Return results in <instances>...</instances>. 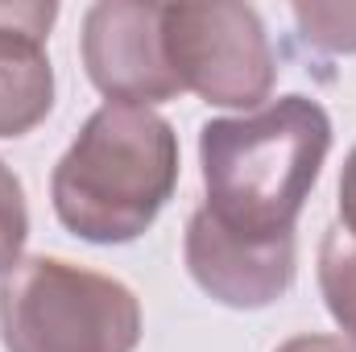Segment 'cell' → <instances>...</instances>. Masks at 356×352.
I'll list each match as a JSON object with an SVG mask.
<instances>
[{"label":"cell","instance_id":"3957f363","mask_svg":"<svg viewBox=\"0 0 356 352\" xmlns=\"http://www.w3.org/2000/svg\"><path fill=\"white\" fill-rule=\"evenodd\" d=\"M4 352H133L141 340L137 294L63 257H25L0 278Z\"/></svg>","mask_w":356,"mask_h":352},{"label":"cell","instance_id":"7c38bea8","mask_svg":"<svg viewBox=\"0 0 356 352\" xmlns=\"http://www.w3.org/2000/svg\"><path fill=\"white\" fill-rule=\"evenodd\" d=\"M277 352H356V344L353 340H340V336H294Z\"/></svg>","mask_w":356,"mask_h":352},{"label":"cell","instance_id":"277c9868","mask_svg":"<svg viewBox=\"0 0 356 352\" xmlns=\"http://www.w3.org/2000/svg\"><path fill=\"white\" fill-rule=\"evenodd\" d=\"M162 42L178 88L207 104L257 108L273 91L277 58L249 4H162Z\"/></svg>","mask_w":356,"mask_h":352},{"label":"cell","instance_id":"8992f818","mask_svg":"<svg viewBox=\"0 0 356 352\" xmlns=\"http://www.w3.org/2000/svg\"><path fill=\"white\" fill-rule=\"evenodd\" d=\"M182 253L191 278L236 311L277 303L294 282V237H241L207 207L191 211Z\"/></svg>","mask_w":356,"mask_h":352},{"label":"cell","instance_id":"ba28073f","mask_svg":"<svg viewBox=\"0 0 356 352\" xmlns=\"http://www.w3.org/2000/svg\"><path fill=\"white\" fill-rule=\"evenodd\" d=\"M319 290L332 319L356 340V237H348L340 224H332L319 245Z\"/></svg>","mask_w":356,"mask_h":352},{"label":"cell","instance_id":"7a4b0ae2","mask_svg":"<svg viewBox=\"0 0 356 352\" xmlns=\"http://www.w3.org/2000/svg\"><path fill=\"white\" fill-rule=\"evenodd\" d=\"M178 186V137L166 116L104 104L58 158L50 195L67 232L91 245L137 241Z\"/></svg>","mask_w":356,"mask_h":352},{"label":"cell","instance_id":"5b68a950","mask_svg":"<svg viewBox=\"0 0 356 352\" xmlns=\"http://www.w3.org/2000/svg\"><path fill=\"white\" fill-rule=\"evenodd\" d=\"M83 67L108 104H162L175 99L178 79L162 42V4L104 0L83 17Z\"/></svg>","mask_w":356,"mask_h":352},{"label":"cell","instance_id":"52a82bcc","mask_svg":"<svg viewBox=\"0 0 356 352\" xmlns=\"http://www.w3.org/2000/svg\"><path fill=\"white\" fill-rule=\"evenodd\" d=\"M58 17L50 0H0V137H21L54 108L46 38Z\"/></svg>","mask_w":356,"mask_h":352},{"label":"cell","instance_id":"9c48e42d","mask_svg":"<svg viewBox=\"0 0 356 352\" xmlns=\"http://www.w3.org/2000/svg\"><path fill=\"white\" fill-rule=\"evenodd\" d=\"M294 21L302 42L323 54H356V0H298Z\"/></svg>","mask_w":356,"mask_h":352},{"label":"cell","instance_id":"6da1fadb","mask_svg":"<svg viewBox=\"0 0 356 352\" xmlns=\"http://www.w3.org/2000/svg\"><path fill=\"white\" fill-rule=\"evenodd\" d=\"M327 150L332 120L307 95H282L249 116L207 120L199 133L203 207L241 237H294Z\"/></svg>","mask_w":356,"mask_h":352},{"label":"cell","instance_id":"30bf717a","mask_svg":"<svg viewBox=\"0 0 356 352\" xmlns=\"http://www.w3.org/2000/svg\"><path fill=\"white\" fill-rule=\"evenodd\" d=\"M25 237H29V207H25L21 178L0 162V273H8L21 262Z\"/></svg>","mask_w":356,"mask_h":352},{"label":"cell","instance_id":"8fae6325","mask_svg":"<svg viewBox=\"0 0 356 352\" xmlns=\"http://www.w3.org/2000/svg\"><path fill=\"white\" fill-rule=\"evenodd\" d=\"M340 220H344L340 228L356 237V145L344 158V175H340Z\"/></svg>","mask_w":356,"mask_h":352}]
</instances>
